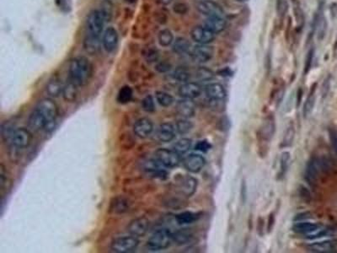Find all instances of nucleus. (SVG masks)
I'll use <instances>...</instances> for the list:
<instances>
[{
  "label": "nucleus",
  "instance_id": "obj_1",
  "mask_svg": "<svg viewBox=\"0 0 337 253\" xmlns=\"http://www.w3.org/2000/svg\"><path fill=\"white\" fill-rule=\"evenodd\" d=\"M69 81L78 86H84L93 75V65L85 57H77L70 61L69 67Z\"/></svg>",
  "mask_w": 337,
  "mask_h": 253
},
{
  "label": "nucleus",
  "instance_id": "obj_2",
  "mask_svg": "<svg viewBox=\"0 0 337 253\" xmlns=\"http://www.w3.org/2000/svg\"><path fill=\"white\" fill-rule=\"evenodd\" d=\"M36 108L38 110L47 120L46 130H53L55 127L56 119L58 115V107L54 100L50 98H45L39 101Z\"/></svg>",
  "mask_w": 337,
  "mask_h": 253
},
{
  "label": "nucleus",
  "instance_id": "obj_3",
  "mask_svg": "<svg viewBox=\"0 0 337 253\" xmlns=\"http://www.w3.org/2000/svg\"><path fill=\"white\" fill-rule=\"evenodd\" d=\"M173 237L172 233L167 229H161L155 231L148 241L147 246L150 250L161 251L165 250L170 246Z\"/></svg>",
  "mask_w": 337,
  "mask_h": 253
},
{
  "label": "nucleus",
  "instance_id": "obj_4",
  "mask_svg": "<svg viewBox=\"0 0 337 253\" xmlns=\"http://www.w3.org/2000/svg\"><path fill=\"white\" fill-rule=\"evenodd\" d=\"M139 241L133 236L118 237L111 242V248L115 253H127L136 250Z\"/></svg>",
  "mask_w": 337,
  "mask_h": 253
},
{
  "label": "nucleus",
  "instance_id": "obj_5",
  "mask_svg": "<svg viewBox=\"0 0 337 253\" xmlns=\"http://www.w3.org/2000/svg\"><path fill=\"white\" fill-rule=\"evenodd\" d=\"M105 20L100 10H93L88 14L86 26L88 34L100 36L102 33Z\"/></svg>",
  "mask_w": 337,
  "mask_h": 253
},
{
  "label": "nucleus",
  "instance_id": "obj_6",
  "mask_svg": "<svg viewBox=\"0 0 337 253\" xmlns=\"http://www.w3.org/2000/svg\"><path fill=\"white\" fill-rule=\"evenodd\" d=\"M155 158L163 167L167 168H174L180 164V155L171 150L168 149H159L155 152Z\"/></svg>",
  "mask_w": 337,
  "mask_h": 253
},
{
  "label": "nucleus",
  "instance_id": "obj_7",
  "mask_svg": "<svg viewBox=\"0 0 337 253\" xmlns=\"http://www.w3.org/2000/svg\"><path fill=\"white\" fill-rule=\"evenodd\" d=\"M214 49L208 44H198L191 51L192 60L198 64H204L213 59Z\"/></svg>",
  "mask_w": 337,
  "mask_h": 253
},
{
  "label": "nucleus",
  "instance_id": "obj_8",
  "mask_svg": "<svg viewBox=\"0 0 337 253\" xmlns=\"http://www.w3.org/2000/svg\"><path fill=\"white\" fill-rule=\"evenodd\" d=\"M191 39L198 44H209L215 40L216 34L204 25H197L191 30Z\"/></svg>",
  "mask_w": 337,
  "mask_h": 253
},
{
  "label": "nucleus",
  "instance_id": "obj_9",
  "mask_svg": "<svg viewBox=\"0 0 337 253\" xmlns=\"http://www.w3.org/2000/svg\"><path fill=\"white\" fill-rule=\"evenodd\" d=\"M197 9L207 17H223L224 11L219 3L213 0H202L197 3Z\"/></svg>",
  "mask_w": 337,
  "mask_h": 253
},
{
  "label": "nucleus",
  "instance_id": "obj_10",
  "mask_svg": "<svg viewBox=\"0 0 337 253\" xmlns=\"http://www.w3.org/2000/svg\"><path fill=\"white\" fill-rule=\"evenodd\" d=\"M150 222L145 217L138 218L132 220L127 226V231L131 236L136 237H144L150 228Z\"/></svg>",
  "mask_w": 337,
  "mask_h": 253
},
{
  "label": "nucleus",
  "instance_id": "obj_11",
  "mask_svg": "<svg viewBox=\"0 0 337 253\" xmlns=\"http://www.w3.org/2000/svg\"><path fill=\"white\" fill-rule=\"evenodd\" d=\"M32 134L26 128H17L12 137L10 145H14L19 149H25L31 145Z\"/></svg>",
  "mask_w": 337,
  "mask_h": 253
},
{
  "label": "nucleus",
  "instance_id": "obj_12",
  "mask_svg": "<svg viewBox=\"0 0 337 253\" xmlns=\"http://www.w3.org/2000/svg\"><path fill=\"white\" fill-rule=\"evenodd\" d=\"M205 159L198 154H191L184 159V167L191 173H198L205 166Z\"/></svg>",
  "mask_w": 337,
  "mask_h": 253
},
{
  "label": "nucleus",
  "instance_id": "obj_13",
  "mask_svg": "<svg viewBox=\"0 0 337 253\" xmlns=\"http://www.w3.org/2000/svg\"><path fill=\"white\" fill-rule=\"evenodd\" d=\"M154 129V124L150 118L143 117L138 119L133 126L134 134L140 139H146L150 136Z\"/></svg>",
  "mask_w": 337,
  "mask_h": 253
},
{
  "label": "nucleus",
  "instance_id": "obj_14",
  "mask_svg": "<svg viewBox=\"0 0 337 253\" xmlns=\"http://www.w3.org/2000/svg\"><path fill=\"white\" fill-rule=\"evenodd\" d=\"M202 87L200 84L195 82H186L183 84L179 88L178 93L182 98L185 99H195L199 97L202 94Z\"/></svg>",
  "mask_w": 337,
  "mask_h": 253
},
{
  "label": "nucleus",
  "instance_id": "obj_15",
  "mask_svg": "<svg viewBox=\"0 0 337 253\" xmlns=\"http://www.w3.org/2000/svg\"><path fill=\"white\" fill-rule=\"evenodd\" d=\"M118 43V34L116 29L113 27H108L103 34L102 45L105 50L108 53H111L116 49Z\"/></svg>",
  "mask_w": 337,
  "mask_h": 253
},
{
  "label": "nucleus",
  "instance_id": "obj_16",
  "mask_svg": "<svg viewBox=\"0 0 337 253\" xmlns=\"http://www.w3.org/2000/svg\"><path fill=\"white\" fill-rule=\"evenodd\" d=\"M321 170V162L317 158L310 160L307 165L305 170V179L310 185H315L318 180L319 174Z\"/></svg>",
  "mask_w": 337,
  "mask_h": 253
},
{
  "label": "nucleus",
  "instance_id": "obj_17",
  "mask_svg": "<svg viewBox=\"0 0 337 253\" xmlns=\"http://www.w3.org/2000/svg\"><path fill=\"white\" fill-rule=\"evenodd\" d=\"M205 94L209 100H222L226 97V90L221 84L212 83L205 87Z\"/></svg>",
  "mask_w": 337,
  "mask_h": 253
},
{
  "label": "nucleus",
  "instance_id": "obj_18",
  "mask_svg": "<svg viewBox=\"0 0 337 253\" xmlns=\"http://www.w3.org/2000/svg\"><path fill=\"white\" fill-rule=\"evenodd\" d=\"M176 111L181 117L190 118L193 117L196 112V105L191 99L183 98L176 104Z\"/></svg>",
  "mask_w": 337,
  "mask_h": 253
},
{
  "label": "nucleus",
  "instance_id": "obj_19",
  "mask_svg": "<svg viewBox=\"0 0 337 253\" xmlns=\"http://www.w3.org/2000/svg\"><path fill=\"white\" fill-rule=\"evenodd\" d=\"M28 125L34 131L42 130L46 129L47 125V122L44 116L37 110L35 108L28 119Z\"/></svg>",
  "mask_w": 337,
  "mask_h": 253
},
{
  "label": "nucleus",
  "instance_id": "obj_20",
  "mask_svg": "<svg viewBox=\"0 0 337 253\" xmlns=\"http://www.w3.org/2000/svg\"><path fill=\"white\" fill-rule=\"evenodd\" d=\"M275 121L272 117H268L265 118V121L263 122L262 125L260 127L259 135L260 139L264 141L269 142L275 133Z\"/></svg>",
  "mask_w": 337,
  "mask_h": 253
},
{
  "label": "nucleus",
  "instance_id": "obj_21",
  "mask_svg": "<svg viewBox=\"0 0 337 253\" xmlns=\"http://www.w3.org/2000/svg\"><path fill=\"white\" fill-rule=\"evenodd\" d=\"M157 137L162 142H170L175 137L174 126L170 123H162L158 128Z\"/></svg>",
  "mask_w": 337,
  "mask_h": 253
},
{
  "label": "nucleus",
  "instance_id": "obj_22",
  "mask_svg": "<svg viewBox=\"0 0 337 253\" xmlns=\"http://www.w3.org/2000/svg\"><path fill=\"white\" fill-rule=\"evenodd\" d=\"M197 187L196 179L191 176H185L180 180L179 188L183 195L185 197H191L196 192Z\"/></svg>",
  "mask_w": 337,
  "mask_h": 253
},
{
  "label": "nucleus",
  "instance_id": "obj_23",
  "mask_svg": "<svg viewBox=\"0 0 337 253\" xmlns=\"http://www.w3.org/2000/svg\"><path fill=\"white\" fill-rule=\"evenodd\" d=\"M227 22L224 17H207L205 20L204 26L213 33L218 34L224 31L226 27Z\"/></svg>",
  "mask_w": 337,
  "mask_h": 253
},
{
  "label": "nucleus",
  "instance_id": "obj_24",
  "mask_svg": "<svg viewBox=\"0 0 337 253\" xmlns=\"http://www.w3.org/2000/svg\"><path fill=\"white\" fill-rule=\"evenodd\" d=\"M337 243L335 241L315 242L308 247L310 252L316 253H328L334 252L337 248Z\"/></svg>",
  "mask_w": 337,
  "mask_h": 253
},
{
  "label": "nucleus",
  "instance_id": "obj_25",
  "mask_svg": "<svg viewBox=\"0 0 337 253\" xmlns=\"http://www.w3.org/2000/svg\"><path fill=\"white\" fill-rule=\"evenodd\" d=\"M100 36L87 33L84 41V48L87 53L94 55L100 50Z\"/></svg>",
  "mask_w": 337,
  "mask_h": 253
},
{
  "label": "nucleus",
  "instance_id": "obj_26",
  "mask_svg": "<svg viewBox=\"0 0 337 253\" xmlns=\"http://www.w3.org/2000/svg\"><path fill=\"white\" fill-rule=\"evenodd\" d=\"M321 226H319L317 224L310 222H301L299 221V223L295 224L293 227V231L296 233L304 234V235H310V234L314 233L315 231H317Z\"/></svg>",
  "mask_w": 337,
  "mask_h": 253
},
{
  "label": "nucleus",
  "instance_id": "obj_27",
  "mask_svg": "<svg viewBox=\"0 0 337 253\" xmlns=\"http://www.w3.org/2000/svg\"><path fill=\"white\" fill-rule=\"evenodd\" d=\"M64 86V85H63L61 81H59L58 79L54 78L47 83V92L48 93V95L52 97H58L59 95L63 94Z\"/></svg>",
  "mask_w": 337,
  "mask_h": 253
},
{
  "label": "nucleus",
  "instance_id": "obj_28",
  "mask_svg": "<svg viewBox=\"0 0 337 253\" xmlns=\"http://www.w3.org/2000/svg\"><path fill=\"white\" fill-rule=\"evenodd\" d=\"M77 87L78 85L73 83L72 81H69V82L64 85L63 94H62L64 100L69 102L75 101L78 95Z\"/></svg>",
  "mask_w": 337,
  "mask_h": 253
},
{
  "label": "nucleus",
  "instance_id": "obj_29",
  "mask_svg": "<svg viewBox=\"0 0 337 253\" xmlns=\"http://www.w3.org/2000/svg\"><path fill=\"white\" fill-rule=\"evenodd\" d=\"M173 51L177 54H185L191 49V43L186 38L178 37L173 42Z\"/></svg>",
  "mask_w": 337,
  "mask_h": 253
},
{
  "label": "nucleus",
  "instance_id": "obj_30",
  "mask_svg": "<svg viewBox=\"0 0 337 253\" xmlns=\"http://www.w3.org/2000/svg\"><path fill=\"white\" fill-rule=\"evenodd\" d=\"M196 220H197V214H194L192 212H182L175 216V220L179 225H188V224L195 222Z\"/></svg>",
  "mask_w": 337,
  "mask_h": 253
},
{
  "label": "nucleus",
  "instance_id": "obj_31",
  "mask_svg": "<svg viewBox=\"0 0 337 253\" xmlns=\"http://www.w3.org/2000/svg\"><path fill=\"white\" fill-rule=\"evenodd\" d=\"M158 40L162 47H168L174 42V36L168 29H164L158 35Z\"/></svg>",
  "mask_w": 337,
  "mask_h": 253
},
{
  "label": "nucleus",
  "instance_id": "obj_32",
  "mask_svg": "<svg viewBox=\"0 0 337 253\" xmlns=\"http://www.w3.org/2000/svg\"><path fill=\"white\" fill-rule=\"evenodd\" d=\"M128 203L123 198H116L111 203V209L116 214H123L128 209Z\"/></svg>",
  "mask_w": 337,
  "mask_h": 253
},
{
  "label": "nucleus",
  "instance_id": "obj_33",
  "mask_svg": "<svg viewBox=\"0 0 337 253\" xmlns=\"http://www.w3.org/2000/svg\"><path fill=\"white\" fill-rule=\"evenodd\" d=\"M172 237H173V241L176 242L178 245H184L190 242L191 235L189 231L180 230V231H175L174 233H172Z\"/></svg>",
  "mask_w": 337,
  "mask_h": 253
},
{
  "label": "nucleus",
  "instance_id": "obj_34",
  "mask_svg": "<svg viewBox=\"0 0 337 253\" xmlns=\"http://www.w3.org/2000/svg\"><path fill=\"white\" fill-rule=\"evenodd\" d=\"M155 97L158 103L164 107H168L174 103V97L165 91H157L155 93Z\"/></svg>",
  "mask_w": 337,
  "mask_h": 253
},
{
  "label": "nucleus",
  "instance_id": "obj_35",
  "mask_svg": "<svg viewBox=\"0 0 337 253\" xmlns=\"http://www.w3.org/2000/svg\"><path fill=\"white\" fill-rule=\"evenodd\" d=\"M161 166H162V165L159 162L157 159L155 158V160H154V159H150V160H147V161L144 162V163H143V169H144L145 171L154 173L155 175V174H157L159 171L162 170L161 167Z\"/></svg>",
  "mask_w": 337,
  "mask_h": 253
},
{
  "label": "nucleus",
  "instance_id": "obj_36",
  "mask_svg": "<svg viewBox=\"0 0 337 253\" xmlns=\"http://www.w3.org/2000/svg\"><path fill=\"white\" fill-rule=\"evenodd\" d=\"M15 130H16V128H14V126L11 123H9V122L3 123L2 124V127H1V135H2L3 140L7 141V142H10Z\"/></svg>",
  "mask_w": 337,
  "mask_h": 253
},
{
  "label": "nucleus",
  "instance_id": "obj_37",
  "mask_svg": "<svg viewBox=\"0 0 337 253\" xmlns=\"http://www.w3.org/2000/svg\"><path fill=\"white\" fill-rule=\"evenodd\" d=\"M192 142L190 139H181L177 141L174 145V151L179 155H182V154L186 153L190 151L191 148Z\"/></svg>",
  "mask_w": 337,
  "mask_h": 253
},
{
  "label": "nucleus",
  "instance_id": "obj_38",
  "mask_svg": "<svg viewBox=\"0 0 337 253\" xmlns=\"http://www.w3.org/2000/svg\"><path fill=\"white\" fill-rule=\"evenodd\" d=\"M295 136V129H294V126L293 124L287 127V129L285 131L284 135H283V139H282V144L281 146L283 148L289 147L293 144V139Z\"/></svg>",
  "mask_w": 337,
  "mask_h": 253
},
{
  "label": "nucleus",
  "instance_id": "obj_39",
  "mask_svg": "<svg viewBox=\"0 0 337 253\" xmlns=\"http://www.w3.org/2000/svg\"><path fill=\"white\" fill-rule=\"evenodd\" d=\"M133 97V89L129 86H123L117 94V101L121 104H127Z\"/></svg>",
  "mask_w": 337,
  "mask_h": 253
},
{
  "label": "nucleus",
  "instance_id": "obj_40",
  "mask_svg": "<svg viewBox=\"0 0 337 253\" xmlns=\"http://www.w3.org/2000/svg\"><path fill=\"white\" fill-rule=\"evenodd\" d=\"M173 78L178 82L186 83L191 79V74L185 68L179 67L173 73Z\"/></svg>",
  "mask_w": 337,
  "mask_h": 253
},
{
  "label": "nucleus",
  "instance_id": "obj_41",
  "mask_svg": "<svg viewBox=\"0 0 337 253\" xmlns=\"http://www.w3.org/2000/svg\"><path fill=\"white\" fill-rule=\"evenodd\" d=\"M192 128H193V124L188 120H179L176 123V131L178 134H181V135L188 134L189 132H191Z\"/></svg>",
  "mask_w": 337,
  "mask_h": 253
},
{
  "label": "nucleus",
  "instance_id": "obj_42",
  "mask_svg": "<svg viewBox=\"0 0 337 253\" xmlns=\"http://www.w3.org/2000/svg\"><path fill=\"white\" fill-rule=\"evenodd\" d=\"M100 11L101 14H102L103 17H104L105 21H110L111 17H112V13H113L111 1L105 0V2H103Z\"/></svg>",
  "mask_w": 337,
  "mask_h": 253
},
{
  "label": "nucleus",
  "instance_id": "obj_43",
  "mask_svg": "<svg viewBox=\"0 0 337 253\" xmlns=\"http://www.w3.org/2000/svg\"><path fill=\"white\" fill-rule=\"evenodd\" d=\"M289 163H290V154L288 152L282 153L280 160V177L284 176L289 167Z\"/></svg>",
  "mask_w": 337,
  "mask_h": 253
},
{
  "label": "nucleus",
  "instance_id": "obj_44",
  "mask_svg": "<svg viewBox=\"0 0 337 253\" xmlns=\"http://www.w3.org/2000/svg\"><path fill=\"white\" fill-rule=\"evenodd\" d=\"M10 184H11L10 179L7 175L5 168L3 167V165H1L0 166V188H1V191L3 192L4 190L8 189Z\"/></svg>",
  "mask_w": 337,
  "mask_h": 253
},
{
  "label": "nucleus",
  "instance_id": "obj_45",
  "mask_svg": "<svg viewBox=\"0 0 337 253\" xmlns=\"http://www.w3.org/2000/svg\"><path fill=\"white\" fill-rule=\"evenodd\" d=\"M293 10H294V15H295L298 25L299 27H303L304 24V12L302 10L298 0H293Z\"/></svg>",
  "mask_w": 337,
  "mask_h": 253
},
{
  "label": "nucleus",
  "instance_id": "obj_46",
  "mask_svg": "<svg viewBox=\"0 0 337 253\" xmlns=\"http://www.w3.org/2000/svg\"><path fill=\"white\" fill-rule=\"evenodd\" d=\"M196 78L201 81H208L213 78V73L207 68L201 67L196 71Z\"/></svg>",
  "mask_w": 337,
  "mask_h": 253
},
{
  "label": "nucleus",
  "instance_id": "obj_47",
  "mask_svg": "<svg viewBox=\"0 0 337 253\" xmlns=\"http://www.w3.org/2000/svg\"><path fill=\"white\" fill-rule=\"evenodd\" d=\"M142 106L146 112H154L155 111V100L151 95H147L142 101Z\"/></svg>",
  "mask_w": 337,
  "mask_h": 253
},
{
  "label": "nucleus",
  "instance_id": "obj_48",
  "mask_svg": "<svg viewBox=\"0 0 337 253\" xmlns=\"http://www.w3.org/2000/svg\"><path fill=\"white\" fill-rule=\"evenodd\" d=\"M314 105H315V97H314V95H310L305 101V104H304V117H308L310 114V112L312 111L313 107H314Z\"/></svg>",
  "mask_w": 337,
  "mask_h": 253
},
{
  "label": "nucleus",
  "instance_id": "obj_49",
  "mask_svg": "<svg viewBox=\"0 0 337 253\" xmlns=\"http://www.w3.org/2000/svg\"><path fill=\"white\" fill-rule=\"evenodd\" d=\"M22 149H19V148L16 147L14 145H10L8 154H9V158L13 162V163L18 162L19 159H20V151Z\"/></svg>",
  "mask_w": 337,
  "mask_h": 253
},
{
  "label": "nucleus",
  "instance_id": "obj_50",
  "mask_svg": "<svg viewBox=\"0 0 337 253\" xmlns=\"http://www.w3.org/2000/svg\"><path fill=\"white\" fill-rule=\"evenodd\" d=\"M144 58L146 59L147 62L155 63V62H157L158 59H159V53L156 49H148L144 53Z\"/></svg>",
  "mask_w": 337,
  "mask_h": 253
},
{
  "label": "nucleus",
  "instance_id": "obj_51",
  "mask_svg": "<svg viewBox=\"0 0 337 253\" xmlns=\"http://www.w3.org/2000/svg\"><path fill=\"white\" fill-rule=\"evenodd\" d=\"M276 9L280 16L282 17L287 12V0H276Z\"/></svg>",
  "mask_w": 337,
  "mask_h": 253
},
{
  "label": "nucleus",
  "instance_id": "obj_52",
  "mask_svg": "<svg viewBox=\"0 0 337 253\" xmlns=\"http://www.w3.org/2000/svg\"><path fill=\"white\" fill-rule=\"evenodd\" d=\"M212 148V145L207 142V140H202L196 144L195 146L196 151H201V152H207Z\"/></svg>",
  "mask_w": 337,
  "mask_h": 253
},
{
  "label": "nucleus",
  "instance_id": "obj_53",
  "mask_svg": "<svg viewBox=\"0 0 337 253\" xmlns=\"http://www.w3.org/2000/svg\"><path fill=\"white\" fill-rule=\"evenodd\" d=\"M155 70L160 73L168 72V71L171 70V65H170V64L167 63V62H161V63H158L156 64Z\"/></svg>",
  "mask_w": 337,
  "mask_h": 253
},
{
  "label": "nucleus",
  "instance_id": "obj_54",
  "mask_svg": "<svg viewBox=\"0 0 337 253\" xmlns=\"http://www.w3.org/2000/svg\"><path fill=\"white\" fill-rule=\"evenodd\" d=\"M173 9H174V11L176 14H184L187 13L189 8H188V6L185 3H177L174 4Z\"/></svg>",
  "mask_w": 337,
  "mask_h": 253
},
{
  "label": "nucleus",
  "instance_id": "obj_55",
  "mask_svg": "<svg viewBox=\"0 0 337 253\" xmlns=\"http://www.w3.org/2000/svg\"><path fill=\"white\" fill-rule=\"evenodd\" d=\"M313 57H314V50H310L307 56L306 63H305V69L304 72L308 73L310 71L311 65H312Z\"/></svg>",
  "mask_w": 337,
  "mask_h": 253
},
{
  "label": "nucleus",
  "instance_id": "obj_56",
  "mask_svg": "<svg viewBox=\"0 0 337 253\" xmlns=\"http://www.w3.org/2000/svg\"><path fill=\"white\" fill-rule=\"evenodd\" d=\"M323 18H319L318 25H317V33H318V38H322L325 33V21Z\"/></svg>",
  "mask_w": 337,
  "mask_h": 253
},
{
  "label": "nucleus",
  "instance_id": "obj_57",
  "mask_svg": "<svg viewBox=\"0 0 337 253\" xmlns=\"http://www.w3.org/2000/svg\"><path fill=\"white\" fill-rule=\"evenodd\" d=\"M300 195H301V197L304 201L310 200V192H309L305 187H303V186H302L301 190H300Z\"/></svg>",
  "mask_w": 337,
  "mask_h": 253
},
{
  "label": "nucleus",
  "instance_id": "obj_58",
  "mask_svg": "<svg viewBox=\"0 0 337 253\" xmlns=\"http://www.w3.org/2000/svg\"><path fill=\"white\" fill-rule=\"evenodd\" d=\"M310 214H309L308 212H306V213H302V214H299L296 216L295 219H294V220H297V221H302V220H307V219H309V218H310Z\"/></svg>",
  "mask_w": 337,
  "mask_h": 253
},
{
  "label": "nucleus",
  "instance_id": "obj_59",
  "mask_svg": "<svg viewBox=\"0 0 337 253\" xmlns=\"http://www.w3.org/2000/svg\"><path fill=\"white\" fill-rule=\"evenodd\" d=\"M332 143H333L335 150H336L337 153V133H335V134L332 135Z\"/></svg>",
  "mask_w": 337,
  "mask_h": 253
},
{
  "label": "nucleus",
  "instance_id": "obj_60",
  "mask_svg": "<svg viewBox=\"0 0 337 253\" xmlns=\"http://www.w3.org/2000/svg\"><path fill=\"white\" fill-rule=\"evenodd\" d=\"M172 1H173V0H161V3L165 4V5H168L169 3H171Z\"/></svg>",
  "mask_w": 337,
  "mask_h": 253
},
{
  "label": "nucleus",
  "instance_id": "obj_61",
  "mask_svg": "<svg viewBox=\"0 0 337 253\" xmlns=\"http://www.w3.org/2000/svg\"><path fill=\"white\" fill-rule=\"evenodd\" d=\"M127 2H129V3H134L136 0H127Z\"/></svg>",
  "mask_w": 337,
  "mask_h": 253
},
{
  "label": "nucleus",
  "instance_id": "obj_62",
  "mask_svg": "<svg viewBox=\"0 0 337 253\" xmlns=\"http://www.w3.org/2000/svg\"><path fill=\"white\" fill-rule=\"evenodd\" d=\"M236 1H239V2H246V1H248V0H236Z\"/></svg>",
  "mask_w": 337,
  "mask_h": 253
},
{
  "label": "nucleus",
  "instance_id": "obj_63",
  "mask_svg": "<svg viewBox=\"0 0 337 253\" xmlns=\"http://www.w3.org/2000/svg\"><path fill=\"white\" fill-rule=\"evenodd\" d=\"M109 1H112V0H109Z\"/></svg>",
  "mask_w": 337,
  "mask_h": 253
}]
</instances>
